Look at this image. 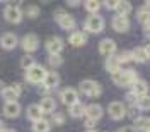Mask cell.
I'll return each instance as SVG.
<instances>
[{
    "label": "cell",
    "instance_id": "obj_23",
    "mask_svg": "<svg viewBox=\"0 0 150 132\" xmlns=\"http://www.w3.org/2000/svg\"><path fill=\"white\" fill-rule=\"evenodd\" d=\"M114 10L118 12V16H123V17H126V16L130 14L131 10H133V7H131L130 2L123 0V2H116V7H114Z\"/></svg>",
    "mask_w": 150,
    "mask_h": 132
},
{
    "label": "cell",
    "instance_id": "obj_17",
    "mask_svg": "<svg viewBox=\"0 0 150 132\" xmlns=\"http://www.w3.org/2000/svg\"><path fill=\"white\" fill-rule=\"evenodd\" d=\"M43 84H45L46 89H55L56 86L60 84V75H58V72H55V70L46 72L45 79H43Z\"/></svg>",
    "mask_w": 150,
    "mask_h": 132
},
{
    "label": "cell",
    "instance_id": "obj_40",
    "mask_svg": "<svg viewBox=\"0 0 150 132\" xmlns=\"http://www.w3.org/2000/svg\"><path fill=\"white\" fill-rule=\"evenodd\" d=\"M4 88H5V86H4V82H2V81H0V93H2V89H4Z\"/></svg>",
    "mask_w": 150,
    "mask_h": 132
},
{
    "label": "cell",
    "instance_id": "obj_5",
    "mask_svg": "<svg viewBox=\"0 0 150 132\" xmlns=\"http://www.w3.org/2000/svg\"><path fill=\"white\" fill-rule=\"evenodd\" d=\"M21 93H22V88H21V84L16 82L12 86H5L2 89V98L5 100V103H10V101H16Z\"/></svg>",
    "mask_w": 150,
    "mask_h": 132
},
{
    "label": "cell",
    "instance_id": "obj_41",
    "mask_svg": "<svg viewBox=\"0 0 150 132\" xmlns=\"http://www.w3.org/2000/svg\"><path fill=\"white\" fill-rule=\"evenodd\" d=\"M4 131V122H2V120H0V132Z\"/></svg>",
    "mask_w": 150,
    "mask_h": 132
},
{
    "label": "cell",
    "instance_id": "obj_32",
    "mask_svg": "<svg viewBox=\"0 0 150 132\" xmlns=\"http://www.w3.org/2000/svg\"><path fill=\"white\" fill-rule=\"evenodd\" d=\"M48 62H50V65L53 67V69H56V67L62 65V62H63V60H62V57H60V55H50V57H48Z\"/></svg>",
    "mask_w": 150,
    "mask_h": 132
},
{
    "label": "cell",
    "instance_id": "obj_21",
    "mask_svg": "<svg viewBox=\"0 0 150 132\" xmlns=\"http://www.w3.org/2000/svg\"><path fill=\"white\" fill-rule=\"evenodd\" d=\"M68 41L74 47H84L85 43H87V36H85V33H82V31H74L70 34V38H68Z\"/></svg>",
    "mask_w": 150,
    "mask_h": 132
},
{
    "label": "cell",
    "instance_id": "obj_7",
    "mask_svg": "<svg viewBox=\"0 0 150 132\" xmlns=\"http://www.w3.org/2000/svg\"><path fill=\"white\" fill-rule=\"evenodd\" d=\"M21 45L24 48V52H29V53L31 52H36L38 48H39V38L34 33H29V34H26V36L22 38Z\"/></svg>",
    "mask_w": 150,
    "mask_h": 132
},
{
    "label": "cell",
    "instance_id": "obj_15",
    "mask_svg": "<svg viewBox=\"0 0 150 132\" xmlns=\"http://www.w3.org/2000/svg\"><path fill=\"white\" fill-rule=\"evenodd\" d=\"M84 115H87V118H91V120H99L101 117H103V106L97 103H92L89 105V106H85V113Z\"/></svg>",
    "mask_w": 150,
    "mask_h": 132
},
{
    "label": "cell",
    "instance_id": "obj_38",
    "mask_svg": "<svg viewBox=\"0 0 150 132\" xmlns=\"http://www.w3.org/2000/svg\"><path fill=\"white\" fill-rule=\"evenodd\" d=\"M67 4H68L70 7H77V5H79V2H77V0H70V2H67Z\"/></svg>",
    "mask_w": 150,
    "mask_h": 132
},
{
    "label": "cell",
    "instance_id": "obj_39",
    "mask_svg": "<svg viewBox=\"0 0 150 132\" xmlns=\"http://www.w3.org/2000/svg\"><path fill=\"white\" fill-rule=\"evenodd\" d=\"M2 132H16V131H14V129H4Z\"/></svg>",
    "mask_w": 150,
    "mask_h": 132
},
{
    "label": "cell",
    "instance_id": "obj_42",
    "mask_svg": "<svg viewBox=\"0 0 150 132\" xmlns=\"http://www.w3.org/2000/svg\"><path fill=\"white\" fill-rule=\"evenodd\" d=\"M87 132H97V131H94V129H92V131H87Z\"/></svg>",
    "mask_w": 150,
    "mask_h": 132
},
{
    "label": "cell",
    "instance_id": "obj_2",
    "mask_svg": "<svg viewBox=\"0 0 150 132\" xmlns=\"http://www.w3.org/2000/svg\"><path fill=\"white\" fill-rule=\"evenodd\" d=\"M45 75H46V70H45V67L39 65V64H34L31 69L26 70V79H28L31 84H39V82H43Z\"/></svg>",
    "mask_w": 150,
    "mask_h": 132
},
{
    "label": "cell",
    "instance_id": "obj_33",
    "mask_svg": "<svg viewBox=\"0 0 150 132\" xmlns=\"http://www.w3.org/2000/svg\"><path fill=\"white\" fill-rule=\"evenodd\" d=\"M135 103H137V106H138L140 110H149V98H147V96H143V98H137Z\"/></svg>",
    "mask_w": 150,
    "mask_h": 132
},
{
    "label": "cell",
    "instance_id": "obj_18",
    "mask_svg": "<svg viewBox=\"0 0 150 132\" xmlns=\"http://www.w3.org/2000/svg\"><path fill=\"white\" fill-rule=\"evenodd\" d=\"M38 106H39L41 113H53L55 108H56V103H55V100H53L51 96H45V98L39 101Z\"/></svg>",
    "mask_w": 150,
    "mask_h": 132
},
{
    "label": "cell",
    "instance_id": "obj_22",
    "mask_svg": "<svg viewBox=\"0 0 150 132\" xmlns=\"http://www.w3.org/2000/svg\"><path fill=\"white\" fill-rule=\"evenodd\" d=\"M106 70L109 72V74H116V72H120L121 70V64L118 62V58H116V55L112 57H108L106 58Z\"/></svg>",
    "mask_w": 150,
    "mask_h": 132
},
{
    "label": "cell",
    "instance_id": "obj_8",
    "mask_svg": "<svg viewBox=\"0 0 150 132\" xmlns=\"http://www.w3.org/2000/svg\"><path fill=\"white\" fill-rule=\"evenodd\" d=\"M108 113H109V117L112 120H121L123 117L126 115V108H125V105L121 101H112L108 106Z\"/></svg>",
    "mask_w": 150,
    "mask_h": 132
},
{
    "label": "cell",
    "instance_id": "obj_10",
    "mask_svg": "<svg viewBox=\"0 0 150 132\" xmlns=\"http://www.w3.org/2000/svg\"><path fill=\"white\" fill-rule=\"evenodd\" d=\"M60 100H62V103L72 106L74 103L79 101V93H77V89H74V88H65L60 93Z\"/></svg>",
    "mask_w": 150,
    "mask_h": 132
},
{
    "label": "cell",
    "instance_id": "obj_13",
    "mask_svg": "<svg viewBox=\"0 0 150 132\" xmlns=\"http://www.w3.org/2000/svg\"><path fill=\"white\" fill-rule=\"evenodd\" d=\"M111 26H112V29H114L116 33H126V31L130 29V21H128V17L116 16V17H112Z\"/></svg>",
    "mask_w": 150,
    "mask_h": 132
},
{
    "label": "cell",
    "instance_id": "obj_28",
    "mask_svg": "<svg viewBox=\"0 0 150 132\" xmlns=\"http://www.w3.org/2000/svg\"><path fill=\"white\" fill-rule=\"evenodd\" d=\"M149 127V118L147 117H137L135 118V131H145Z\"/></svg>",
    "mask_w": 150,
    "mask_h": 132
},
{
    "label": "cell",
    "instance_id": "obj_26",
    "mask_svg": "<svg viewBox=\"0 0 150 132\" xmlns=\"http://www.w3.org/2000/svg\"><path fill=\"white\" fill-rule=\"evenodd\" d=\"M33 131L34 132H50V122L45 118H39L38 122H33Z\"/></svg>",
    "mask_w": 150,
    "mask_h": 132
},
{
    "label": "cell",
    "instance_id": "obj_12",
    "mask_svg": "<svg viewBox=\"0 0 150 132\" xmlns=\"http://www.w3.org/2000/svg\"><path fill=\"white\" fill-rule=\"evenodd\" d=\"M99 52H101V55H104V57H112L116 53V43H114V39L104 38L103 41L99 43Z\"/></svg>",
    "mask_w": 150,
    "mask_h": 132
},
{
    "label": "cell",
    "instance_id": "obj_4",
    "mask_svg": "<svg viewBox=\"0 0 150 132\" xmlns=\"http://www.w3.org/2000/svg\"><path fill=\"white\" fill-rule=\"evenodd\" d=\"M101 91H103V89H101L99 82H96V81H92V79H85V81L80 82V93L85 94V96L94 98V96H99Z\"/></svg>",
    "mask_w": 150,
    "mask_h": 132
},
{
    "label": "cell",
    "instance_id": "obj_11",
    "mask_svg": "<svg viewBox=\"0 0 150 132\" xmlns=\"http://www.w3.org/2000/svg\"><path fill=\"white\" fill-rule=\"evenodd\" d=\"M46 50L50 55H60L62 50H63V39L58 36H53L50 38L46 41Z\"/></svg>",
    "mask_w": 150,
    "mask_h": 132
},
{
    "label": "cell",
    "instance_id": "obj_20",
    "mask_svg": "<svg viewBox=\"0 0 150 132\" xmlns=\"http://www.w3.org/2000/svg\"><path fill=\"white\" fill-rule=\"evenodd\" d=\"M131 88H133V93L131 94H133L135 98H143V96H147V93H149V86H147V82H145V81H140V79L131 86Z\"/></svg>",
    "mask_w": 150,
    "mask_h": 132
},
{
    "label": "cell",
    "instance_id": "obj_30",
    "mask_svg": "<svg viewBox=\"0 0 150 132\" xmlns=\"http://www.w3.org/2000/svg\"><path fill=\"white\" fill-rule=\"evenodd\" d=\"M34 64H36V62H34V58H33L31 55H24L22 58H21V67H22V69H26V70L31 69Z\"/></svg>",
    "mask_w": 150,
    "mask_h": 132
},
{
    "label": "cell",
    "instance_id": "obj_43",
    "mask_svg": "<svg viewBox=\"0 0 150 132\" xmlns=\"http://www.w3.org/2000/svg\"><path fill=\"white\" fill-rule=\"evenodd\" d=\"M120 132H130V131H120Z\"/></svg>",
    "mask_w": 150,
    "mask_h": 132
},
{
    "label": "cell",
    "instance_id": "obj_9",
    "mask_svg": "<svg viewBox=\"0 0 150 132\" xmlns=\"http://www.w3.org/2000/svg\"><path fill=\"white\" fill-rule=\"evenodd\" d=\"M4 17L7 19L9 22L19 24V22L22 21V10L19 9L17 5H7L5 10H4Z\"/></svg>",
    "mask_w": 150,
    "mask_h": 132
},
{
    "label": "cell",
    "instance_id": "obj_34",
    "mask_svg": "<svg viewBox=\"0 0 150 132\" xmlns=\"http://www.w3.org/2000/svg\"><path fill=\"white\" fill-rule=\"evenodd\" d=\"M116 58H118L120 64H125V62H130L131 60V55H130V52H121L120 55H116Z\"/></svg>",
    "mask_w": 150,
    "mask_h": 132
},
{
    "label": "cell",
    "instance_id": "obj_16",
    "mask_svg": "<svg viewBox=\"0 0 150 132\" xmlns=\"http://www.w3.org/2000/svg\"><path fill=\"white\" fill-rule=\"evenodd\" d=\"M130 55H131V60L143 64V62L149 60V48L147 47H137L133 52H130Z\"/></svg>",
    "mask_w": 150,
    "mask_h": 132
},
{
    "label": "cell",
    "instance_id": "obj_36",
    "mask_svg": "<svg viewBox=\"0 0 150 132\" xmlns=\"http://www.w3.org/2000/svg\"><path fill=\"white\" fill-rule=\"evenodd\" d=\"M85 127H87L89 131H92L94 127H96V120H91V118H85Z\"/></svg>",
    "mask_w": 150,
    "mask_h": 132
},
{
    "label": "cell",
    "instance_id": "obj_35",
    "mask_svg": "<svg viewBox=\"0 0 150 132\" xmlns=\"http://www.w3.org/2000/svg\"><path fill=\"white\" fill-rule=\"evenodd\" d=\"M51 115H53V123H56V125H62L65 122V115L63 113L56 112V113H51Z\"/></svg>",
    "mask_w": 150,
    "mask_h": 132
},
{
    "label": "cell",
    "instance_id": "obj_24",
    "mask_svg": "<svg viewBox=\"0 0 150 132\" xmlns=\"http://www.w3.org/2000/svg\"><path fill=\"white\" fill-rule=\"evenodd\" d=\"M26 113H28V118L33 120V122H38L39 118H43V113H41V110H39L38 105H29Z\"/></svg>",
    "mask_w": 150,
    "mask_h": 132
},
{
    "label": "cell",
    "instance_id": "obj_6",
    "mask_svg": "<svg viewBox=\"0 0 150 132\" xmlns=\"http://www.w3.org/2000/svg\"><path fill=\"white\" fill-rule=\"evenodd\" d=\"M56 22L60 24V28L65 29V31H72L75 29V19L70 16V14H65L63 10H58L56 12Z\"/></svg>",
    "mask_w": 150,
    "mask_h": 132
},
{
    "label": "cell",
    "instance_id": "obj_31",
    "mask_svg": "<svg viewBox=\"0 0 150 132\" xmlns=\"http://www.w3.org/2000/svg\"><path fill=\"white\" fill-rule=\"evenodd\" d=\"M26 16H28V17H31V19L38 17V16H39V7H38V5H34V4L28 5V7H26Z\"/></svg>",
    "mask_w": 150,
    "mask_h": 132
},
{
    "label": "cell",
    "instance_id": "obj_37",
    "mask_svg": "<svg viewBox=\"0 0 150 132\" xmlns=\"http://www.w3.org/2000/svg\"><path fill=\"white\" fill-rule=\"evenodd\" d=\"M104 4H106L108 9H114L116 7V0H109V2H104Z\"/></svg>",
    "mask_w": 150,
    "mask_h": 132
},
{
    "label": "cell",
    "instance_id": "obj_27",
    "mask_svg": "<svg viewBox=\"0 0 150 132\" xmlns=\"http://www.w3.org/2000/svg\"><path fill=\"white\" fill-rule=\"evenodd\" d=\"M138 21L142 24H149V4L142 5L138 9Z\"/></svg>",
    "mask_w": 150,
    "mask_h": 132
},
{
    "label": "cell",
    "instance_id": "obj_1",
    "mask_svg": "<svg viewBox=\"0 0 150 132\" xmlns=\"http://www.w3.org/2000/svg\"><path fill=\"white\" fill-rule=\"evenodd\" d=\"M112 81L114 84L120 86V88H128V86H133L137 81H138V75L135 70L131 69H126V70H120L112 75Z\"/></svg>",
    "mask_w": 150,
    "mask_h": 132
},
{
    "label": "cell",
    "instance_id": "obj_14",
    "mask_svg": "<svg viewBox=\"0 0 150 132\" xmlns=\"http://www.w3.org/2000/svg\"><path fill=\"white\" fill-rule=\"evenodd\" d=\"M17 43H19V39L14 33H5V34H2V38H0V45H2V48H5V50H14V48L17 47Z\"/></svg>",
    "mask_w": 150,
    "mask_h": 132
},
{
    "label": "cell",
    "instance_id": "obj_3",
    "mask_svg": "<svg viewBox=\"0 0 150 132\" xmlns=\"http://www.w3.org/2000/svg\"><path fill=\"white\" fill-rule=\"evenodd\" d=\"M103 29H104V19L99 14H91L85 19V31L96 34V33H101Z\"/></svg>",
    "mask_w": 150,
    "mask_h": 132
},
{
    "label": "cell",
    "instance_id": "obj_19",
    "mask_svg": "<svg viewBox=\"0 0 150 132\" xmlns=\"http://www.w3.org/2000/svg\"><path fill=\"white\" fill-rule=\"evenodd\" d=\"M4 113H5V117H9V118H16V117H19V113H21V105H19L17 101L5 103L4 105Z\"/></svg>",
    "mask_w": 150,
    "mask_h": 132
},
{
    "label": "cell",
    "instance_id": "obj_25",
    "mask_svg": "<svg viewBox=\"0 0 150 132\" xmlns=\"http://www.w3.org/2000/svg\"><path fill=\"white\" fill-rule=\"evenodd\" d=\"M68 113H70L72 117H75V118H77V117H82L85 113V105H82L80 101H77V103H74L68 108Z\"/></svg>",
    "mask_w": 150,
    "mask_h": 132
},
{
    "label": "cell",
    "instance_id": "obj_29",
    "mask_svg": "<svg viewBox=\"0 0 150 132\" xmlns=\"http://www.w3.org/2000/svg\"><path fill=\"white\" fill-rule=\"evenodd\" d=\"M85 9L89 10L91 14H97V10L101 9V2H97V0H87L85 2Z\"/></svg>",
    "mask_w": 150,
    "mask_h": 132
}]
</instances>
